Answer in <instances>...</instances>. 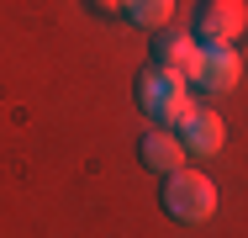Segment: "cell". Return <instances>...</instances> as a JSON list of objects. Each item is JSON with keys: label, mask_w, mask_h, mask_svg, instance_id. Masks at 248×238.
Masks as SVG:
<instances>
[{"label": "cell", "mask_w": 248, "mask_h": 238, "mask_svg": "<svg viewBox=\"0 0 248 238\" xmlns=\"http://www.w3.org/2000/svg\"><path fill=\"white\" fill-rule=\"evenodd\" d=\"M164 206H169L174 222H211L217 186L201 170H174V175H164Z\"/></svg>", "instance_id": "7a4b0ae2"}, {"label": "cell", "mask_w": 248, "mask_h": 238, "mask_svg": "<svg viewBox=\"0 0 248 238\" xmlns=\"http://www.w3.org/2000/svg\"><path fill=\"white\" fill-rule=\"evenodd\" d=\"M138 153H143V164H148V170H158V175H174V170H185V143L174 138V133H148Z\"/></svg>", "instance_id": "52a82bcc"}, {"label": "cell", "mask_w": 248, "mask_h": 238, "mask_svg": "<svg viewBox=\"0 0 248 238\" xmlns=\"http://www.w3.org/2000/svg\"><path fill=\"white\" fill-rule=\"evenodd\" d=\"M138 101H143V111H148L153 122H185L190 117V80L185 74H174V69H164V64H153L148 74L138 80Z\"/></svg>", "instance_id": "6da1fadb"}, {"label": "cell", "mask_w": 248, "mask_h": 238, "mask_svg": "<svg viewBox=\"0 0 248 238\" xmlns=\"http://www.w3.org/2000/svg\"><path fill=\"white\" fill-rule=\"evenodd\" d=\"M127 16H132L138 27H153V32H158V27L174 16V0H132V5H127Z\"/></svg>", "instance_id": "ba28073f"}, {"label": "cell", "mask_w": 248, "mask_h": 238, "mask_svg": "<svg viewBox=\"0 0 248 238\" xmlns=\"http://www.w3.org/2000/svg\"><path fill=\"white\" fill-rule=\"evenodd\" d=\"M222 138H227V133H222V117H217V111H196V106H190V117L180 122V143H185L190 153H217Z\"/></svg>", "instance_id": "5b68a950"}, {"label": "cell", "mask_w": 248, "mask_h": 238, "mask_svg": "<svg viewBox=\"0 0 248 238\" xmlns=\"http://www.w3.org/2000/svg\"><path fill=\"white\" fill-rule=\"evenodd\" d=\"M238 69H243V64H238V53H232V48H201L196 69H190V85L222 95V90H232V85H238Z\"/></svg>", "instance_id": "277c9868"}, {"label": "cell", "mask_w": 248, "mask_h": 238, "mask_svg": "<svg viewBox=\"0 0 248 238\" xmlns=\"http://www.w3.org/2000/svg\"><path fill=\"white\" fill-rule=\"evenodd\" d=\"M127 5H132V0H95L100 16H116V11H127Z\"/></svg>", "instance_id": "9c48e42d"}, {"label": "cell", "mask_w": 248, "mask_h": 238, "mask_svg": "<svg viewBox=\"0 0 248 238\" xmlns=\"http://www.w3.org/2000/svg\"><path fill=\"white\" fill-rule=\"evenodd\" d=\"M248 32V0H206L196 16V43L206 48H232Z\"/></svg>", "instance_id": "3957f363"}, {"label": "cell", "mask_w": 248, "mask_h": 238, "mask_svg": "<svg viewBox=\"0 0 248 238\" xmlns=\"http://www.w3.org/2000/svg\"><path fill=\"white\" fill-rule=\"evenodd\" d=\"M196 58H201V43L185 37V32H164V37L153 43V64H164V69H174V74H185V80H190Z\"/></svg>", "instance_id": "8992f818"}]
</instances>
